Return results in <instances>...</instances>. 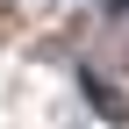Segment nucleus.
<instances>
[{
	"label": "nucleus",
	"mask_w": 129,
	"mask_h": 129,
	"mask_svg": "<svg viewBox=\"0 0 129 129\" xmlns=\"http://www.w3.org/2000/svg\"><path fill=\"white\" fill-rule=\"evenodd\" d=\"M108 7H129V0H108Z\"/></svg>",
	"instance_id": "f257e3e1"
}]
</instances>
